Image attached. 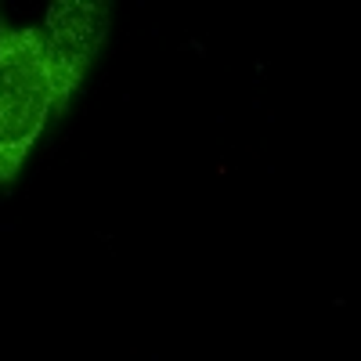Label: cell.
<instances>
[{
    "instance_id": "6da1fadb",
    "label": "cell",
    "mask_w": 361,
    "mask_h": 361,
    "mask_svg": "<svg viewBox=\"0 0 361 361\" xmlns=\"http://www.w3.org/2000/svg\"><path fill=\"white\" fill-rule=\"evenodd\" d=\"M80 83L40 25L0 18V185H15L51 112L66 109Z\"/></svg>"
},
{
    "instance_id": "7a4b0ae2",
    "label": "cell",
    "mask_w": 361,
    "mask_h": 361,
    "mask_svg": "<svg viewBox=\"0 0 361 361\" xmlns=\"http://www.w3.org/2000/svg\"><path fill=\"white\" fill-rule=\"evenodd\" d=\"M109 22H112V4H105V0H58L47 8L40 29L47 33L58 58L76 76H87L94 54L109 37Z\"/></svg>"
}]
</instances>
